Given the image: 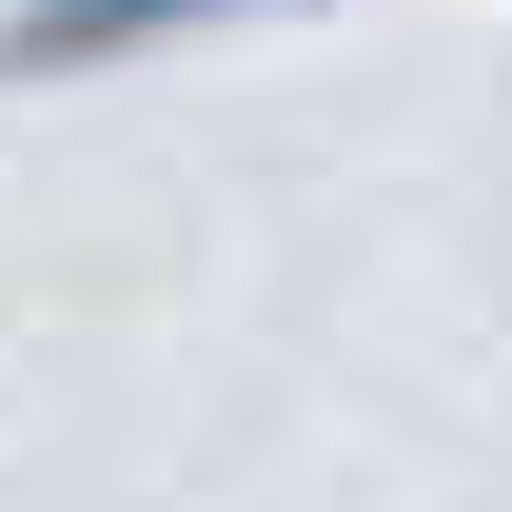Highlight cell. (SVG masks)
<instances>
[{"instance_id": "1", "label": "cell", "mask_w": 512, "mask_h": 512, "mask_svg": "<svg viewBox=\"0 0 512 512\" xmlns=\"http://www.w3.org/2000/svg\"><path fill=\"white\" fill-rule=\"evenodd\" d=\"M237 0H0V60L20 79H79V60H138V40H197Z\"/></svg>"}]
</instances>
